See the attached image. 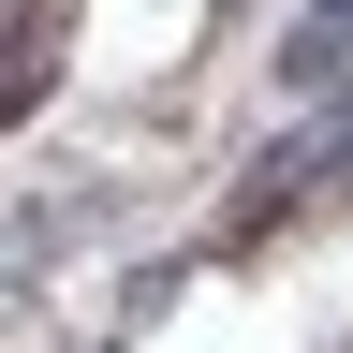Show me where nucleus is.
Returning a JSON list of instances; mask_svg holds the SVG:
<instances>
[{"instance_id":"f257e3e1","label":"nucleus","mask_w":353,"mask_h":353,"mask_svg":"<svg viewBox=\"0 0 353 353\" xmlns=\"http://www.w3.org/2000/svg\"><path fill=\"white\" fill-rule=\"evenodd\" d=\"M280 74H294V88H339V74H353V0H309L294 44H280Z\"/></svg>"}]
</instances>
